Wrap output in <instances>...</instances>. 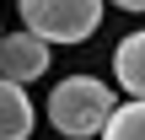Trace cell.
Returning a JSON list of instances; mask_svg holds the SVG:
<instances>
[{"mask_svg": "<svg viewBox=\"0 0 145 140\" xmlns=\"http://www.w3.org/2000/svg\"><path fill=\"white\" fill-rule=\"evenodd\" d=\"M113 86L97 81V76H65L54 92H48V124L65 140H91L108 129L113 119Z\"/></svg>", "mask_w": 145, "mask_h": 140, "instance_id": "6da1fadb", "label": "cell"}, {"mask_svg": "<svg viewBox=\"0 0 145 140\" xmlns=\"http://www.w3.org/2000/svg\"><path fill=\"white\" fill-rule=\"evenodd\" d=\"M0 38H5V32H0Z\"/></svg>", "mask_w": 145, "mask_h": 140, "instance_id": "ba28073f", "label": "cell"}, {"mask_svg": "<svg viewBox=\"0 0 145 140\" xmlns=\"http://www.w3.org/2000/svg\"><path fill=\"white\" fill-rule=\"evenodd\" d=\"M43 70H48V43L43 38H32V32H5L0 38V81L27 86Z\"/></svg>", "mask_w": 145, "mask_h": 140, "instance_id": "3957f363", "label": "cell"}, {"mask_svg": "<svg viewBox=\"0 0 145 140\" xmlns=\"http://www.w3.org/2000/svg\"><path fill=\"white\" fill-rule=\"evenodd\" d=\"M22 32L43 43H86L102 27V0H16Z\"/></svg>", "mask_w": 145, "mask_h": 140, "instance_id": "7a4b0ae2", "label": "cell"}, {"mask_svg": "<svg viewBox=\"0 0 145 140\" xmlns=\"http://www.w3.org/2000/svg\"><path fill=\"white\" fill-rule=\"evenodd\" d=\"M113 5H124V11H145V0H113Z\"/></svg>", "mask_w": 145, "mask_h": 140, "instance_id": "52a82bcc", "label": "cell"}, {"mask_svg": "<svg viewBox=\"0 0 145 140\" xmlns=\"http://www.w3.org/2000/svg\"><path fill=\"white\" fill-rule=\"evenodd\" d=\"M32 135V103L16 81H0V140H27Z\"/></svg>", "mask_w": 145, "mask_h": 140, "instance_id": "5b68a950", "label": "cell"}, {"mask_svg": "<svg viewBox=\"0 0 145 140\" xmlns=\"http://www.w3.org/2000/svg\"><path fill=\"white\" fill-rule=\"evenodd\" d=\"M113 76L129 92V103H145V32H129L113 49Z\"/></svg>", "mask_w": 145, "mask_h": 140, "instance_id": "277c9868", "label": "cell"}, {"mask_svg": "<svg viewBox=\"0 0 145 140\" xmlns=\"http://www.w3.org/2000/svg\"><path fill=\"white\" fill-rule=\"evenodd\" d=\"M102 140H145V103H124V108H113Z\"/></svg>", "mask_w": 145, "mask_h": 140, "instance_id": "8992f818", "label": "cell"}]
</instances>
